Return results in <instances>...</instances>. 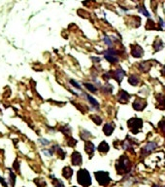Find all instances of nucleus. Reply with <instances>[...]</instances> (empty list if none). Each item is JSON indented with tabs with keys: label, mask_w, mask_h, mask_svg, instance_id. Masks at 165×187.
I'll return each mask as SVG.
<instances>
[{
	"label": "nucleus",
	"mask_w": 165,
	"mask_h": 187,
	"mask_svg": "<svg viewBox=\"0 0 165 187\" xmlns=\"http://www.w3.org/2000/svg\"><path fill=\"white\" fill-rule=\"evenodd\" d=\"M84 86H85V88H87L88 90H89L90 92H92V93H95V92L97 91L96 87H95L94 85H92V84H89V83H85V84H84Z\"/></svg>",
	"instance_id": "412c9836"
},
{
	"label": "nucleus",
	"mask_w": 165,
	"mask_h": 187,
	"mask_svg": "<svg viewBox=\"0 0 165 187\" xmlns=\"http://www.w3.org/2000/svg\"><path fill=\"white\" fill-rule=\"evenodd\" d=\"M95 177L97 181L102 186H107L111 181V178H110L109 173L107 172H95Z\"/></svg>",
	"instance_id": "20e7f679"
},
{
	"label": "nucleus",
	"mask_w": 165,
	"mask_h": 187,
	"mask_svg": "<svg viewBox=\"0 0 165 187\" xmlns=\"http://www.w3.org/2000/svg\"><path fill=\"white\" fill-rule=\"evenodd\" d=\"M141 11H142V13H143V14H145L147 17H150V14L148 13V12H147V10H146V9H141Z\"/></svg>",
	"instance_id": "bb28decb"
},
{
	"label": "nucleus",
	"mask_w": 165,
	"mask_h": 187,
	"mask_svg": "<svg viewBox=\"0 0 165 187\" xmlns=\"http://www.w3.org/2000/svg\"><path fill=\"white\" fill-rule=\"evenodd\" d=\"M161 75L165 77V66L162 68V70H161Z\"/></svg>",
	"instance_id": "cd10ccee"
},
{
	"label": "nucleus",
	"mask_w": 165,
	"mask_h": 187,
	"mask_svg": "<svg viewBox=\"0 0 165 187\" xmlns=\"http://www.w3.org/2000/svg\"><path fill=\"white\" fill-rule=\"evenodd\" d=\"M104 41H105V42L107 43V45H109V46H111V45H112L111 41H110V40H109V38H107V37H105V39H104Z\"/></svg>",
	"instance_id": "a878e982"
},
{
	"label": "nucleus",
	"mask_w": 165,
	"mask_h": 187,
	"mask_svg": "<svg viewBox=\"0 0 165 187\" xmlns=\"http://www.w3.org/2000/svg\"><path fill=\"white\" fill-rule=\"evenodd\" d=\"M156 148V143L155 142H149L148 144H146L143 149H142V153L144 154H148L151 153V151H154L155 149Z\"/></svg>",
	"instance_id": "1a4fd4ad"
},
{
	"label": "nucleus",
	"mask_w": 165,
	"mask_h": 187,
	"mask_svg": "<svg viewBox=\"0 0 165 187\" xmlns=\"http://www.w3.org/2000/svg\"><path fill=\"white\" fill-rule=\"evenodd\" d=\"M71 160H72V164L75 165V166H78V165H81L82 162H83V159H82V155L75 151L73 152L72 154V157H71Z\"/></svg>",
	"instance_id": "6e6552de"
},
{
	"label": "nucleus",
	"mask_w": 165,
	"mask_h": 187,
	"mask_svg": "<svg viewBox=\"0 0 165 187\" xmlns=\"http://www.w3.org/2000/svg\"><path fill=\"white\" fill-rule=\"evenodd\" d=\"M94 150H95V146L92 144V143L89 142V141H88L87 143H85V152L88 153L90 155V157H91V155L93 154Z\"/></svg>",
	"instance_id": "ddd939ff"
},
{
	"label": "nucleus",
	"mask_w": 165,
	"mask_h": 187,
	"mask_svg": "<svg viewBox=\"0 0 165 187\" xmlns=\"http://www.w3.org/2000/svg\"><path fill=\"white\" fill-rule=\"evenodd\" d=\"M62 174H63V177H64L65 178L69 179V178L72 177L73 171H72L71 168H69V167H65L64 169H63V171H62Z\"/></svg>",
	"instance_id": "2eb2a0df"
},
{
	"label": "nucleus",
	"mask_w": 165,
	"mask_h": 187,
	"mask_svg": "<svg viewBox=\"0 0 165 187\" xmlns=\"http://www.w3.org/2000/svg\"><path fill=\"white\" fill-rule=\"evenodd\" d=\"M78 182L84 187H88L91 184V177L87 170H80L77 173Z\"/></svg>",
	"instance_id": "f257e3e1"
},
{
	"label": "nucleus",
	"mask_w": 165,
	"mask_h": 187,
	"mask_svg": "<svg viewBox=\"0 0 165 187\" xmlns=\"http://www.w3.org/2000/svg\"><path fill=\"white\" fill-rule=\"evenodd\" d=\"M146 106H147L146 99L141 98H137L133 102V108L137 111H142Z\"/></svg>",
	"instance_id": "423d86ee"
},
{
	"label": "nucleus",
	"mask_w": 165,
	"mask_h": 187,
	"mask_svg": "<svg viewBox=\"0 0 165 187\" xmlns=\"http://www.w3.org/2000/svg\"><path fill=\"white\" fill-rule=\"evenodd\" d=\"M88 99L89 102H90L91 104H92L94 107H96V108H98V107H99V103L97 102V101H96L95 98H91V97L88 96Z\"/></svg>",
	"instance_id": "aec40b11"
},
{
	"label": "nucleus",
	"mask_w": 165,
	"mask_h": 187,
	"mask_svg": "<svg viewBox=\"0 0 165 187\" xmlns=\"http://www.w3.org/2000/svg\"><path fill=\"white\" fill-rule=\"evenodd\" d=\"M53 185L56 186V187H64L63 182H62L60 179H57V178H54L53 181Z\"/></svg>",
	"instance_id": "4be33fe9"
},
{
	"label": "nucleus",
	"mask_w": 165,
	"mask_h": 187,
	"mask_svg": "<svg viewBox=\"0 0 165 187\" xmlns=\"http://www.w3.org/2000/svg\"><path fill=\"white\" fill-rule=\"evenodd\" d=\"M92 119H93V121H95V122H96V124H97V125H100V123L102 122L101 118H99L98 116H93Z\"/></svg>",
	"instance_id": "b1692460"
},
{
	"label": "nucleus",
	"mask_w": 165,
	"mask_h": 187,
	"mask_svg": "<svg viewBox=\"0 0 165 187\" xmlns=\"http://www.w3.org/2000/svg\"><path fill=\"white\" fill-rule=\"evenodd\" d=\"M127 124L128 128L130 129L133 134H138L143 127V121L140 118H132L127 122Z\"/></svg>",
	"instance_id": "7ed1b4c3"
},
{
	"label": "nucleus",
	"mask_w": 165,
	"mask_h": 187,
	"mask_svg": "<svg viewBox=\"0 0 165 187\" xmlns=\"http://www.w3.org/2000/svg\"><path fill=\"white\" fill-rule=\"evenodd\" d=\"M98 150L102 153H106L109 151V145L108 143H106L105 141H103L102 143H100V145L98 147Z\"/></svg>",
	"instance_id": "f3484780"
},
{
	"label": "nucleus",
	"mask_w": 165,
	"mask_h": 187,
	"mask_svg": "<svg viewBox=\"0 0 165 187\" xmlns=\"http://www.w3.org/2000/svg\"><path fill=\"white\" fill-rule=\"evenodd\" d=\"M129 167H130V161L125 156H121L120 160L117 162V166H116L119 173L126 172L128 169H129Z\"/></svg>",
	"instance_id": "f03ea898"
},
{
	"label": "nucleus",
	"mask_w": 165,
	"mask_h": 187,
	"mask_svg": "<svg viewBox=\"0 0 165 187\" xmlns=\"http://www.w3.org/2000/svg\"><path fill=\"white\" fill-rule=\"evenodd\" d=\"M70 83L72 84V85H74V87H76V88H78V89H81V86H80V84H78L76 81H74V80H71L70 81Z\"/></svg>",
	"instance_id": "393cba45"
},
{
	"label": "nucleus",
	"mask_w": 165,
	"mask_h": 187,
	"mask_svg": "<svg viewBox=\"0 0 165 187\" xmlns=\"http://www.w3.org/2000/svg\"><path fill=\"white\" fill-rule=\"evenodd\" d=\"M144 54V50L139 45H132L131 46V55L134 58H141Z\"/></svg>",
	"instance_id": "0eeeda50"
},
{
	"label": "nucleus",
	"mask_w": 165,
	"mask_h": 187,
	"mask_svg": "<svg viewBox=\"0 0 165 187\" xmlns=\"http://www.w3.org/2000/svg\"><path fill=\"white\" fill-rule=\"evenodd\" d=\"M41 142H43L44 144H49V141H44V139H41Z\"/></svg>",
	"instance_id": "c85d7f7f"
},
{
	"label": "nucleus",
	"mask_w": 165,
	"mask_h": 187,
	"mask_svg": "<svg viewBox=\"0 0 165 187\" xmlns=\"http://www.w3.org/2000/svg\"><path fill=\"white\" fill-rule=\"evenodd\" d=\"M114 128L115 127L113 126V124H106L103 128V131H104V133H105L106 135H111L113 131H114Z\"/></svg>",
	"instance_id": "4468645a"
},
{
	"label": "nucleus",
	"mask_w": 165,
	"mask_h": 187,
	"mask_svg": "<svg viewBox=\"0 0 165 187\" xmlns=\"http://www.w3.org/2000/svg\"><path fill=\"white\" fill-rule=\"evenodd\" d=\"M124 75H125V72H124V70L121 69V68H119V69L115 70V72H114V74H113L114 78L117 80L119 83L121 82V80L124 79Z\"/></svg>",
	"instance_id": "9d476101"
},
{
	"label": "nucleus",
	"mask_w": 165,
	"mask_h": 187,
	"mask_svg": "<svg viewBox=\"0 0 165 187\" xmlns=\"http://www.w3.org/2000/svg\"><path fill=\"white\" fill-rule=\"evenodd\" d=\"M154 48H155V51H159V50H162L163 49V42L160 39L155 40V43H154Z\"/></svg>",
	"instance_id": "a211bd4d"
},
{
	"label": "nucleus",
	"mask_w": 165,
	"mask_h": 187,
	"mask_svg": "<svg viewBox=\"0 0 165 187\" xmlns=\"http://www.w3.org/2000/svg\"><path fill=\"white\" fill-rule=\"evenodd\" d=\"M158 127H159V129L161 130V132L165 135V118H163V119L159 122V124H158Z\"/></svg>",
	"instance_id": "5701e85b"
},
{
	"label": "nucleus",
	"mask_w": 165,
	"mask_h": 187,
	"mask_svg": "<svg viewBox=\"0 0 165 187\" xmlns=\"http://www.w3.org/2000/svg\"><path fill=\"white\" fill-rule=\"evenodd\" d=\"M73 187H75V186H73Z\"/></svg>",
	"instance_id": "7c9ffc66"
},
{
	"label": "nucleus",
	"mask_w": 165,
	"mask_h": 187,
	"mask_svg": "<svg viewBox=\"0 0 165 187\" xmlns=\"http://www.w3.org/2000/svg\"><path fill=\"white\" fill-rule=\"evenodd\" d=\"M128 82H129L132 86H137L139 83V78L136 75H131L128 78Z\"/></svg>",
	"instance_id": "6ab92c4d"
},
{
	"label": "nucleus",
	"mask_w": 165,
	"mask_h": 187,
	"mask_svg": "<svg viewBox=\"0 0 165 187\" xmlns=\"http://www.w3.org/2000/svg\"><path fill=\"white\" fill-rule=\"evenodd\" d=\"M155 97H156L157 103L160 104V105H158V107H159L161 110H164L165 109V97L162 95H156Z\"/></svg>",
	"instance_id": "f8f14e48"
},
{
	"label": "nucleus",
	"mask_w": 165,
	"mask_h": 187,
	"mask_svg": "<svg viewBox=\"0 0 165 187\" xmlns=\"http://www.w3.org/2000/svg\"><path fill=\"white\" fill-rule=\"evenodd\" d=\"M152 187H159V186H157V185H154V186H152Z\"/></svg>",
	"instance_id": "c756f323"
},
{
	"label": "nucleus",
	"mask_w": 165,
	"mask_h": 187,
	"mask_svg": "<svg viewBox=\"0 0 165 187\" xmlns=\"http://www.w3.org/2000/svg\"><path fill=\"white\" fill-rule=\"evenodd\" d=\"M139 67H140V69H141L142 71L148 72L150 70V68H151V64L149 61H143L142 64L139 65Z\"/></svg>",
	"instance_id": "dca6fc26"
},
{
	"label": "nucleus",
	"mask_w": 165,
	"mask_h": 187,
	"mask_svg": "<svg viewBox=\"0 0 165 187\" xmlns=\"http://www.w3.org/2000/svg\"><path fill=\"white\" fill-rule=\"evenodd\" d=\"M130 96L129 94H127L125 91H120V95H119V101L121 103H126L128 101H129Z\"/></svg>",
	"instance_id": "9b49d317"
},
{
	"label": "nucleus",
	"mask_w": 165,
	"mask_h": 187,
	"mask_svg": "<svg viewBox=\"0 0 165 187\" xmlns=\"http://www.w3.org/2000/svg\"><path fill=\"white\" fill-rule=\"evenodd\" d=\"M104 57H105V59L109 62H111V64H116V62H118L119 60V56L117 52L114 51L113 49H108L107 51L104 53Z\"/></svg>",
	"instance_id": "39448f33"
}]
</instances>
